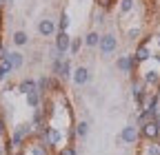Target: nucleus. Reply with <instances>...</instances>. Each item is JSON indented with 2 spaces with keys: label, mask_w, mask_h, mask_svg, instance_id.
Instances as JSON below:
<instances>
[{
  "label": "nucleus",
  "mask_w": 160,
  "mask_h": 155,
  "mask_svg": "<svg viewBox=\"0 0 160 155\" xmlns=\"http://www.w3.org/2000/svg\"><path fill=\"white\" fill-rule=\"evenodd\" d=\"M149 93H151V91L147 89V84H145L142 80H140V75H131V98H133L138 111H142V109H145Z\"/></svg>",
  "instance_id": "obj_1"
},
{
  "label": "nucleus",
  "mask_w": 160,
  "mask_h": 155,
  "mask_svg": "<svg viewBox=\"0 0 160 155\" xmlns=\"http://www.w3.org/2000/svg\"><path fill=\"white\" fill-rule=\"evenodd\" d=\"M138 129H140V138H142V140H147V142L160 140V113L151 122H145L142 126H138Z\"/></svg>",
  "instance_id": "obj_2"
},
{
  "label": "nucleus",
  "mask_w": 160,
  "mask_h": 155,
  "mask_svg": "<svg viewBox=\"0 0 160 155\" xmlns=\"http://www.w3.org/2000/svg\"><path fill=\"white\" fill-rule=\"evenodd\" d=\"M138 62H136V58H133V53H122V55H118L116 58V69L120 71V73H125V75H133L136 71H138Z\"/></svg>",
  "instance_id": "obj_3"
},
{
  "label": "nucleus",
  "mask_w": 160,
  "mask_h": 155,
  "mask_svg": "<svg viewBox=\"0 0 160 155\" xmlns=\"http://www.w3.org/2000/svg\"><path fill=\"white\" fill-rule=\"evenodd\" d=\"M138 140H140V129H138V124H125L122 129H120V135H118V142L120 144H127V146H133V144H138Z\"/></svg>",
  "instance_id": "obj_4"
},
{
  "label": "nucleus",
  "mask_w": 160,
  "mask_h": 155,
  "mask_svg": "<svg viewBox=\"0 0 160 155\" xmlns=\"http://www.w3.org/2000/svg\"><path fill=\"white\" fill-rule=\"evenodd\" d=\"M98 51H100V55H111V53H116L118 51V38H116V33H100V45H98Z\"/></svg>",
  "instance_id": "obj_5"
},
{
  "label": "nucleus",
  "mask_w": 160,
  "mask_h": 155,
  "mask_svg": "<svg viewBox=\"0 0 160 155\" xmlns=\"http://www.w3.org/2000/svg\"><path fill=\"white\" fill-rule=\"evenodd\" d=\"M149 42H151V35H142L140 38V42H138V47H136V51H133V58H136V62L138 64H145V62H149L151 60V49H149Z\"/></svg>",
  "instance_id": "obj_6"
},
{
  "label": "nucleus",
  "mask_w": 160,
  "mask_h": 155,
  "mask_svg": "<svg viewBox=\"0 0 160 155\" xmlns=\"http://www.w3.org/2000/svg\"><path fill=\"white\" fill-rule=\"evenodd\" d=\"M36 29H38L40 38H53L58 33V22L53 20V18H42V20H38Z\"/></svg>",
  "instance_id": "obj_7"
},
{
  "label": "nucleus",
  "mask_w": 160,
  "mask_h": 155,
  "mask_svg": "<svg viewBox=\"0 0 160 155\" xmlns=\"http://www.w3.org/2000/svg\"><path fill=\"white\" fill-rule=\"evenodd\" d=\"M71 82H73L76 87H87V84L91 82V71H89V67H85V64L76 67L73 73H71Z\"/></svg>",
  "instance_id": "obj_8"
},
{
  "label": "nucleus",
  "mask_w": 160,
  "mask_h": 155,
  "mask_svg": "<svg viewBox=\"0 0 160 155\" xmlns=\"http://www.w3.org/2000/svg\"><path fill=\"white\" fill-rule=\"evenodd\" d=\"M140 80L147 84V89H160V71L158 69H149L140 73Z\"/></svg>",
  "instance_id": "obj_9"
},
{
  "label": "nucleus",
  "mask_w": 160,
  "mask_h": 155,
  "mask_svg": "<svg viewBox=\"0 0 160 155\" xmlns=\"http://www.w3.org/2000/svg\"><path fill=\"white\" fill-rule=\"evenodd\" d=\"M53 47L62 53V55H67V53H69V47H71V35H69V31H58Z\"/></svg>",
  "instance_id": "obj_10"
},
{
  "label": "nucleus",
  "mask_w": 160,
  "mask_h": 155,
  "mask_svg": "<svg viewBox=\"0 0 160 155\" xmlns=\"http://www.w3.org/2000/svg\"><path fill=\"white\" fill-rule=\"evenodd\" d=\"M25 151H27V155H49V148H47L42 142H40L38 138H33V140L27 144Z\"/></svg>",
  "instance_id": "obj_11"
},
{
  "label": "nucleus",
  "mask_w": 160,
  "mask_h": 155,
  "mask_svg": "<svg viewBox=\"0 0 160 155\" xmlns=\"http://www.w3.org/2000/svg\"><path fill=\"white\" fill-rule=\"evenodd\" d=\"M16 91L22 93V95H29L31 91H38V84H36L33 78H22V80L16 84Z\"/></svg>",
  "instance_id": "obj_12"
},
{
  "label": "nucleus",
  "mask_w": 160,
  "mask_h": 155,
  "mask_svg": "<svg viewBox=\"0 0 160 155\" xmlns=\"http://www.w3.org/2000/svg\"><path fill=\"white\" fill-rule=\"evenodd\" d=\"M158 109H160V93H158V91H151V93H149V98H147V104H145V109H142V111H147V113L156 115V113H158Z\"/></svg>",
  "instance_id": "obj_13"
},
{
  "label": "nucleus",
  "mask_w": 160,
  "mask_h": 155,
  "mask_svg": "<svg viewBox=\"0 0 160 155\" xmlns=\"http://www.w3.org/2000/svg\"><path fill=\"white\" fill-rule=\"evenodd\" d=\"M7 62L11 64L13 71H20V69L25 67V55L20 53V51H9L7 53Z\"/></svg>",
  "instance_id": "obj_14"
},
{
  "label": "nucleus",
  "mask_w": 160,
  "mask_h": 155,
  "mask_svg": "<svg viewBox=\"0 0 160 155\" xmlns=\"http://www.w3.org/2000/svg\"><path fill=\"white\" fill-rule=\"evenodd\" d=\"M36 84H38V93L42 95V98L51 95V75H40L36 80Z\"/></svg>",
  "instance_id": "obj_15"
},
{
  "label": "nucleus",
  "mask_w": 160,
  "mask_h": 155,
  "mask_svg": "<svg viewBox=\"0 0 160 155\" xmlns=\"http://www.w3.org/2000/svg\"><path fill=\"white\" fill-rule=\"evenodd\" d=\"M82 42H85L87 49H98V45H100V31H96V29L87 31L85 38H82Z\"/></svg>",
  "instance_id": "obj_16"
},
{
  "label": "nucleus",
  "mask_w": 160,
  "mask_h": 155,
  "mask_svg": "<svg viewBox=\"0 0 160 155\" xmlns=\"http://www.w3.org/2000/svg\"><path fill=\"white\" fill-rule=\"evenodd\" d=\"M73 135H76L78 140H85L87 135H89V122H87V120L76 122V124H73Z\"/></svg>",
  "instance_id": "obj_17"
},
{
  "label": "nucleus",
  "mask_w": 160,
  "mask_h": 155,
  "mask_svg": "<svg viewBox=\"0 0 160 155\" xmlns=\"http://www.w3.org/2000/svg\"><path fill=\"white\" fill-rule=\"evenodd\" d=\"M71 73H73V64H71L69 58H65V60H62V67H60L58 78H60L62 82H67V80H71Z\"/></svg>",
  "instance_id": "obj_18"
},
{
  "label": "nucleus",
  "mask_w": 160,
  "mask_h": 155,
  "mask_svg": "<svg viewBox=\"0 0 160 155\" xmlns=\"http://www.w3.org/2000/svg\"><path fill=\"white\" fill-rule=\"evenodd\" d=\"M11 42H13L16 47H25V45H29V33L22 31V29L13 31V33H11Z\"/></svg>",
  "instance_id": "obj_19"
},
{
  "label": "nucleus",
  "mask_w": 160,
  "mask_h": 155,
  "mask_svg": "<svg viewBox=\"0 0 160 155\" xmlns=\"http://www.w3.org/2000/svg\"><path fill=\"white\" fill-rule=\"evenodd\" d=\"M56 22H58V31H69V27H71V16H69V11L62 9Z\"/></svg>",
  "instance_id": "obj_20"
},
{
  "label": "nucleus",
  "mask_w": 160,
  "mask_h": 155,
  "mask_svg": "<svg viewBox=\"0 0 160 155\" xmlns=\"http://www.w3.org/2000/svg\"><path fill=\"white\" fill-rule=\"evenodd\" d=\"M25 100H27V106L29 109H40V106H42V95H40L38 91H31L29 95H25Z\"/></svg>",
  "instance_id": "obj_21"
},
{
  "label": "nucleus",
  "mask_w": 160,
  "mask_h": 155,
  "mask_svg": "<svg viewBox=\"0 0 160 155\" xmlns=\"http://www.w3.org/2000/svg\"><path fill=\"white\" fill-rule=\"evenodd\" d=\"M133 7H136V0H118V16L122 18V16L131 13Z\"/></svg>",
  "instance_id": "obj_22"
},
{
  "label": "nucleus",
  "mask_w": 160,
  "mask_h": 155,
  "mask_svg": "<svg viewBox=\"0 0 160 155\" xmlns=\"http://www.w3.org/2000/svg\"><path fill=\"white\" fill-rule=\"evenodd\" d=\"M11 64L7 62V58H5V60H0V84H2V82H7V78L11 75Z\"/></svg>",
  "instance_id": "obj_23"
},
{
  "label": "nucleus",
  "mask_w": 160,
  "mask_h": 155,
  "mask_svg": "<svg viewBox=\"0 0 160 155\" xmlns=\"http://www.w3.org/2000/svg\"><path fill=\"white\" fill-rule=\"evenodd\" d=\"M125 35H127L129 42H140V38H142V29H140V27H131V29L125 31Z\"/></svg>",
  "instance_id": "obj_24"
},
{
  "label": "nucleus",
  "mask_w": 160,
  "mask_h": 155,
  "mask_svg": "<svg viewBox=\"0 0 160 155\" xmlns=\"http://www.w3.org/2000/svg\"><path fill=\"white\" fill-rule=\"evenodd\" d=\"M85 42H82V38H71V47H69V55H78L80 51H82Z\"/></svg>",
  "instance_id": "obj_25"
},
{
  "label": "nucleus",
  "mask_w": 160,
  "mask_h": 155,
  "mask_svg": "<svg viewBox=\"0 0 160 155\" xmlns=\"http://www.w3.org/2000/svg\"><path fill=\"white\" fill-rule=\"evenodd\" d=\"M142 155H160V140H156V142H149V144L145 146Z\"/></svg>",
  "instance_id": "obj_26"
},
{
  "label": "nucleus",
  "mask_w": 160,
  "mask_h": 155,
  "mask_svg": "<svg viewBox=\"0 0 160 155\" xmlns=\"http://www.w3.org/2000/svg\"><path fill=\"white\" fill-rule=\"evenodd\" d=\"M93 22H96V25H102V22H107V11L98 9V11L93 13Z\"/></svg>",
  "instance_id": "obj_27"
},
{
  "label": "nucleus",
  "mask_w": 160,
  "mask_h": 155,
  "mask_svg": "<svg viewBox=\"0 0 160 155\" xmlns=\"http://www.w3.org/2000/svg\"><path fill=\"white\" fill-rule=\"evenodd\" d=\"M58 155H78V151H76L73 144H67V146H62V148L58 151Z\"/></svg>",
  "instance_id": "obj_28"
},
{
  "label": "nucleus",
  "mask_w": 160,
  "mask_h": 155,
  "mask_svg": "<svg viewBox=\"0 0 160 155\" xmlns=\"http://www.w3.org/2000/svg\"><path fill=\"white\" fill-rule=\"evenodd\" d=\"M62 60H65V58H62ZM62 60H51V75H56V78H58L60 67H62Z\"/></svg>",
  "instance_id": "obj_29"
},
{
  "label": "nucleus",
  "mask_w": 160,
  "mask_h": 155,
  "mask_svg": "<svg viewBox=\"0 0 160 155\" xmlns=\"http://www.w3.org/2000/svg\"><path fill=\"white\" fill-rule=\"evenodd\" d=\"M7 138V122H5V118L0 115V140H5Z\"/></svg>",
  "instance_id": "obj_30"
},
{
  "label": "nucleus",
  "mask_w": 160,
  "mask_h": 155,
  "mask_svg": "<svg viewBox=\"0 0 160 155\" xmlns=\"http://www.w3.org/2000/svg\"><path fill=\"white\" fill-rule=\"evenodd\" d=\"M7 53H9V49L5 47V42H2V40H0V60H5Z\"/></svg>",
  "instance_id": "obj_31"
},
{
  "label": "nucleus",
  "mask_w": 160,
  "mask_h": 155,
  "mask_svg": "<svg viewBox=\"0 0 160 155\" xmlns=\"http://www.w3.org/2000/svg\"><path fill=\"white\" fill-rule=\"evenodd\" d=\"M13 89H16V84H13V82H5V91H7V93H9V91H13Z\"/></svg>",
  "instance_id": "obj_32"
},
{
  "label": "nucleus",
  "mask_w": 160,
  "mask_h": 155,
  "mask_svg": "<svg viewBox=\"0 0 160 155\" xmlns=\"http://www.w3.org/2000/svg\"><path fill=\"white\" fill-rule=\"evenodd\" d=\"M151 60H156V62H158V67H160V51H158V53H153V55H151Z\"/></svg>",
  "instance_id": "obj_33"
},
{
  "label": "nucleus",
  "mask_w": 160,
  "mask_h": 155,
  "mask_svg": "<svg viewBox=\"0 0 160 155\" xmlns=\"http://www.w3.org/2000/svg\"><path fill=\"white\" fill-rule=\"evenodd\" d=\"M13 155H27V151H25V148H22V151H16Z\"/></svg>",
  "instance_id": "obj_34"
},
{
  "label": "nucleus",
  "mask_w": 160,
  "mask_h": 155,
  "mask_svg": "<svg viewBox=\"0 0 160 155\" xmlns=\"http://www.w3.org/2000/svg\"><path fill=\"white\" fill-rule=\"evenodd\" d=\"M156 45H158V49H160V33L156 35Z\"/></svg>",
  "instance_id": "obj_35"
}]
</instances>
